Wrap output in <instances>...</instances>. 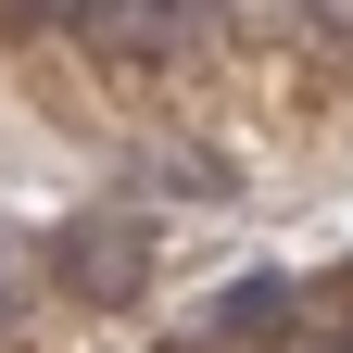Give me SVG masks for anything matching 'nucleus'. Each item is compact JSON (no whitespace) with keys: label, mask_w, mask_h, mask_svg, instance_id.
<instances>
[{"label":"nucleus","mask_w":353,"mask_h":353,"mask_svg":"<svg viewBox=\"0 0 353 353\" xmlns=\"http://www.w3.org/2000/svg\"><path fill=\"white\" fill-rule=\"evenodd\" d=\"M63 278L88 303H126L139 290V228H63Z\"/></svg>","instance_id":"f257e3e1"},{"label":"nucleus","mask_w":353,"mask_h":353,"mask_svg":"<svg viewBox=\"0 0 353 353\" xmlns=\"http://www.w3.org/2000/svg\"><path fill=\"white\" fill-rule=\"evenodd\" d=\"M303 26H328V38H353V0H303Z\"/></svg>","instance_id":"7ed1b4c3"},{"label":"nucleus","mask_w":353,"mask_h":353,"mask_svg":"<svg viewBox=\"0 0 353 353\" xmlns=\"http://www.w3.org/2000/svg\"><path fill=\"white\" fill-rule=\"evenodd\" d=\"M228 328H290V290H278V278H252V290L228 303Z\"/></svg>","instance_id":"f03ea898"}]
</instances>
